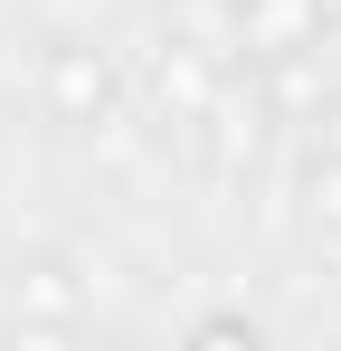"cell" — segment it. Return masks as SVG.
<instances>
[{"label": "cell", "mask_w": 341, "mask_h": 351, "mask_svg": "<svg viewBox=\"0 0 341 351\" xmlns=\"http://www.w3.org/2000/svg\"><path fill=\"white\" fill-rule=\"evenodd\" d=\"M105 95H114V66L95 58L86 38H57L48 48V105H57V123H95Z\"/></svg>", "instance_id": "1"}, {"label": "cell", "mask_w": 341, "mask_h": 351, "mask_svg": "<svg viewBox=\"0 0 341 351\" xmlns=\"http://www.w3.org/2000/svg\"><path fill=\"white\" fill-rule=\"evenodd\" d=\"M19 294H29V313H38V323H76V285H66V266H48V256L19 276Z\"/></svg>", "instance_id": "2"}, {"label": "cell", "mask_w": 341, "mask_h": 351, "mask_svg": "<svg viewBox=\"0 0 341 351\" xmlns=\"http://www.w3.org/2000/svg\"><path fill=\"white\" fill-rule=\"evenodd\" d=\"M303 209H313V228L341 237V152H323V162L303 171Z\"/></svg>", "instance_id": "3"}]
</instances>
